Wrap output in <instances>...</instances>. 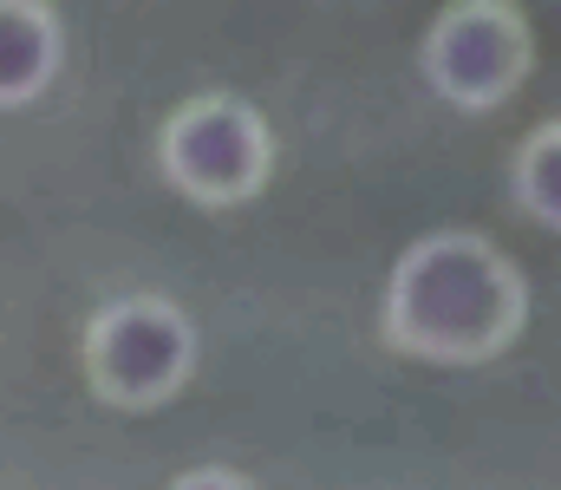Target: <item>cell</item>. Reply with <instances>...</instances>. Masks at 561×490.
<instances>
[{
  "instance_id": "obj_6",
  "label": "cell",
  "mask_w": 561,
  "mask_h": 490,
  "mask_svg": "<svg viewBox=\"0 0 561 490\" xmlns=\"http://www.w3.org/2000/svg\"><path fill=\"white\" fill-rule=\"evenodd\" d=\"M510 183H516V203H523L549 236H561V125H542L536 138H523Z\"/></svg>"
},
{
  "instance_id": "obj_4",
  "label": "cell",
  "mask_w": 561,
  "mask_h": 490,
  "mask_svg": "<svg viewBox=\"0 0 561 490\" xmlns=\"http://www.w3.org/2000/svg\"><path fill=\"white\" fill-rule=\"evenodd\" d=\"M190 353H196L190 321L176 308H163V301H125L92 333L99 386L112 399H125V406H150V399L176 392L183 373H190Z\"/></svg>"
},
{
  "instance_id": "obj_7",
  "label": "cell",
  "mask_w": 561,
  "mask_h": 490,
  "mask_svg": "<svg viewBox=\"0 0 561 490\" xmlns=\"http://www.w3.org/2000/svg\"><path fill=\"white\" fill-rule=\"evenodd\" d=\"M176 490H249L242 478H229V471H196V478H183Z\"/></svg>"
},
{
  "instance_id": "obj_2",
  "label": "cell",
  "mask_w": 561,
  "mask_h": 490,
  "mask_svg": "<svg viewBox=\"0 0 561 490\" xmlns=\"http://www.w3.org/2000/svg\"><path fill=\"white\" fill-rule=\"evenodd\" d=\"M536 66L529 20L510 0H450L424 33V86L457 112H496Z\"/></svg>"
},
{
  "instance_id": "obj_3",
  "label": "cell",
  "mask_w": 561,
  "mask_h": 490,
  "mask_svg": "<svg viewBox=\"0 0 561 490\" xmlns=\"http://www.w3.org/2000/svg\"><path fill=\"white\" fill-rule=\"evenodd\" d=\"M163 170L196 203H242L268 176V125L242 99H190L163 125Z\"/></svg>"
},
{
  "instance_id": "obj_5",
  "label": "cell",
  "mask_w": 561,
  "mask_h": 490,
  "mask_svg": "<svg viewBox=\"0 0 561 490\" xmlns=\"http://www.w3.org/2000/svg\"><path fill=\"white\" fill-rule=\"evenodd\" d=\"M59 66V26L39 0H0V99H33Z\"/></svg>"
},
{
  "instance_id": "obj_1",
  "label": "cell",
  "mask_w": 561,
  "mask_h": 490,
  "mask_svg": "<svg viewBox=\"0 0 561 490\" xmlns=\"http://www.w3.org/2000/svg\"><path fill=\"white\" fill-rule=\"evenodd\" d=\"M529 315V288L516 262L463 229L424 236L399 255L386 288V333L399 353L431 366H477L516 340Z\"/></svg>"
}]
</instances>
